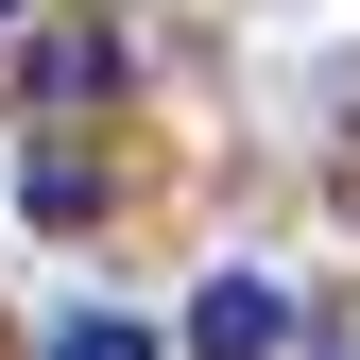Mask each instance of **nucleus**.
Returning <instances> with one entry per match:
<instances>
[{
  "instance_id": "1",
  "label": "nucleus",
  "mask_w": 360,
  "mask_h": 360,
  "mask_svg": "<svg viewBox=\"0 0 360 360\" xmlns=\"http://www.w3.org/2000/svg\"><path fill=\"white\" fill-rule=\"evenodd\" d=\"M275 343H292V292L275 275H206L189 292V360H275Z\"/></svg>"
},
{
  "instance_id": "2",
  "label": "nucleus",
  "mask_w": 360,
  "mask_h": 360,
  "mask_svg": "<svg viewBox=\"0 0 360 360\" xmlns=\"http://www.w3.org/2000/svg\"><path fill=\"white\" fill-rule=\"evenodd\" d=\"M52 360H155V326H138V309H69Z\"/></svg>"
}]
</instances>
